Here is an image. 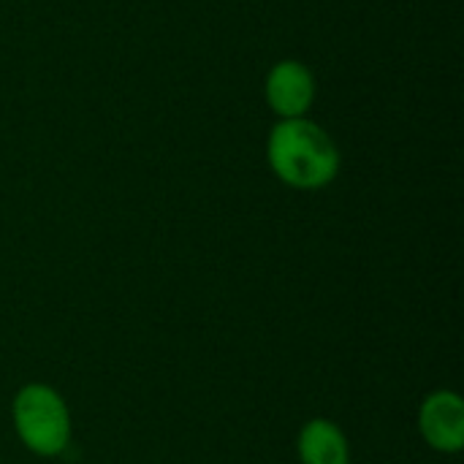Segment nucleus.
<instances>
[{
	"label": "nucleus",
	"mask_w": 464,
	"mask_h": 464,
	"mask_svg": "<svg viewBox=\"0 0 464 464\" xmlns=\"http://www.w3.org/2000/svg\"><path fill=\"white\" fill-rule=\"evenodd\" d=\"M315 98V79L304 63L283 60L266 76V101L283 120L304 117Z\"/></svg>",
	"instance_id": "obj_4"
},
{
	"label": "nucleus",
	"mask_w": 464,
	"mask_h": 464,
	"mask_svg": "<svg viewBox=\"0 0 464 464\" xmlns=\"http://www.w3.org/2000/svg\"><path fill=\"white\" fill-rule=\"evenodd\" d=\"M419 432L430 449L440 454H459L464 449L462 397L449 389L430 394L419 411Z\"/></svg>",
	"instance_id": "obj_3"
},
{
	"label": "nucleus",
	"mask_w": 464,
	"mask_h": 464,
	"mask_svg": "<svg viewBox=\"0 0 464 464\" xmlns=\"http://www.w3.org/2000/svg\"><path fill=\"white\" fill-rule=\"evenodd\" d=\"M266 158L277 179L296 190H318L326 188L340 171V150L332 136L304 120H280L266 144Z\"/></svg>",
	"instance_id": "obj_1"
},
{
	"label": "nucleus",
	"mask_w": 464,
	"mask_h": 464,
	"mask_svg": "<svg viewBox=\"0 0 464 464\" xmlns=\"http://www.w3.org/2000/svg\"><path fill=\"white\" fill-rule=\"evenodd\" d=\"M14 430L35 457H60L71 443V411L65 400L46 383H27L16 392Z\"/></svg>",
	"instance_id": "obj_2"
},
{
	"label": "nucleus",
	"mask_w": 464,
	"mask_h": 464,
	"mask_svg": "<svg viewBox=\"0 0 464 464\" xmlns=\"http://www.w3.org/2000/svg\"><path fill=\"white\" fill-rule=\"evenodd\" d=\"M299 459L302 464H351L348 438L334 421L313 419L299 432Z\"/></svg>",
	"instance_id": "obj_5"
}]
</instances>
